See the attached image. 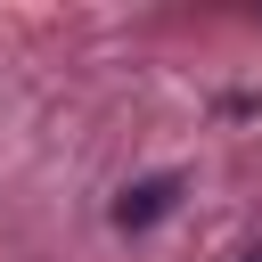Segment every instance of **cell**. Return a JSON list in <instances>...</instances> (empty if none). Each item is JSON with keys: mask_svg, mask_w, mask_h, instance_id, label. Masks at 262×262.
I'll list each match as a JSON object with an SVG mask.
<instances>
[{"mask_svg": "<svg viewBox=\"0 0 262 262\" xmlns=\"http://www.w3.org/2000/svg\"><path fill=\"white\" fill-rule=\"evenodd\" d=\"M172 205H180V172H147V180H131L115 196V229H156Z\"/></svg>", "mask_w": 262, "mask_h": 262, "instance_id": "cell-1", "label": "cell"}]
</instances>
